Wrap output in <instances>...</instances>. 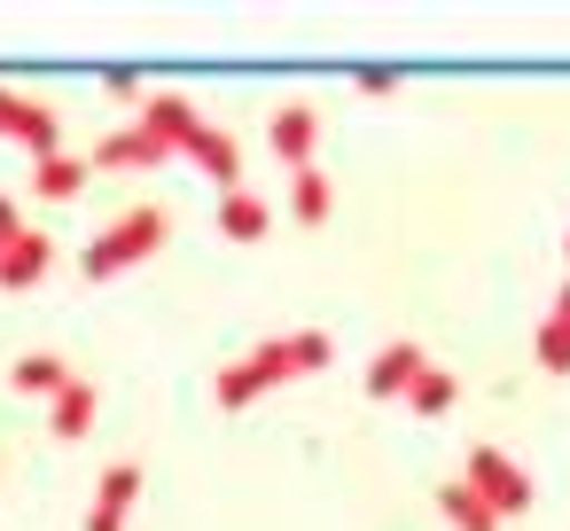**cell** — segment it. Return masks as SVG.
Here are the masks:
<instances>
[{
	"instance_id": "obj_12",
	"label": "cell",
	"mask_w": 570,
	"mask_h": 531,
	"mask_svg": "<svg viewBox=\"0 0 570 531\" xmlns=\"http://www.w3.org/2000/svg\"><path fill=\"white\" fill-rule=\"evenodd\" d=\"M56 266V235H40V227H24L9 250H0V289H32L40 274Z\"/></svg>"
},
{
	"instance_id": "obj_24",
	"label": "cell",
	"mask_w": 570,
	"mask_h": 531,
	"mask_svg": "<svg viewBox=\"0 0 570 531\" xmlns=\"http://www.w3.org/2000/svg\"><path fill=\"white\" fill-rule=\"evenodd\" d=\"M562 258H570V235H562Z\"/></svg>"
},
{
	"instance_id": "obj_14",
	"label": "cell",
	"mask_w": 570,
	"mask_h": 531,
	"mask_svg": "<svg viewBox=\"0 0 570 531\" xmlns=\"http://www.w3.org/2000/svg\"><path fill=\"white\" fill-rule=\"evenodd\" d=\"M71 375H79V367H71L63 352H24V360L9 367V391H24V399H56Z\"/></svg>"
},
{
	"instance_id": "obj_21",
	"label": "cell",
	"mask_w": 570,
	"mask_h": 531,
	"mask_svg": "<svg viewBox=\"0 0 570 531\" xmlns=\"http://www.w3.org/2000/svg\"><path fill=\"white\" fill-rule=\"evenodd\" d=\"M352 87H360L367 102H391V95H399V71H352Z\"/></svg>"
},
{
	"instance_id": "obj_3",
	"label": "cell",
	"mask_w": 570,
	"mask_h": 531,
	"mask_svg": "<svg viewBox=\"0 0 570 531\" xmlns=\"http://www.w3.org/2000/svg\"><path fill=\"white\" fill-rule=\"evenodd\" d=\"M461 484H469V492H476V500H484L500 523L531 508V476H523V469H515L500 445H469V469H461Z\"/></svg>"
},
{
	"instance_id": "obj_22",
	"label": "cell",
	"mask_w": 570,
	"mask_h": 531,
	"mask_svg": "<svg viewBox=\"0 0 570 531\" xmlns=\"http://www.w3.org/2000/svg\"><path fill=\"white\" fill-rule=\"evenodd\" d=\"M17 235H24V204H17V196H0V250H9Z\"/></svg>"
},
{
	"instance_id": "obj_8",
	"label": "cell",
	"mask_w": 570,
	"mask_h": 531,
	"mask_svg": "<svg viewBox=\"0 0 570 531\" xmlns=\"http://www.w3.org/2000/svg\"><path fill=\"white\" fill-rule=\"evenodd\" d=\"M422 367H430V352H422L414 336H391V344L367 360V399H406Z\"/></svg>"
},
{
	"instance_id": "obj_15",
	"label": "cell",
	"mask_w": 570,
	"mask_h": 531,
	"mask_svg": "<svg viewBox=\"0 0 570 531\" xmlns=\"http://www.w3.org/2000/svg\"><path fill=\"white\" fill-rule=\"evenodd\" d=\"M87 173H95L87 157L56 149V157H40V165H32V196H48V204H71V196L87 188Z\"/></svg>"
},
{
	"instance_id": "obj_7",
	"label": "cell",
	"mask_w": 570,
	"mask_h": 531,
	"mask_svg": "<svg viewBox=\"0 0 570 531\" xmlns=\"http://www.w3.org/2000/svg\"><path fill=\"white\" fill-rule=\"evenodd\" d=\"M134 500H141V461H110V469L95 476V508H87V531H126Z\"/></svg>"
},
{
	"instance_id": "obj_23",
	"label": "cell",
	"mask_w": 570,
	"mask_h": 531,
	"mask_svg": "<svg viewBox=\"0 0 570 531\" xmlns=\"http://www.w3.org/2000/svg\"><path fill=\"white\" fill-rule=\"evenodd\" d=\"M547 321H562V328H570V282L554 289V305H547Z\"/></svg>"
},
{
	"instance_id": "obj_18",
	"label": "cell",
	"mask_w": 570,
	"mask_h": 531,
	"mask_svg": "<svg viewBox=\"0 0 570 531\" xmlns=\"http://www.w3.org/2000/svg\"><path fill=\"white\" fill-rule=\"evenodd\" d=\"M406 406H414L422 422H438V414H453V406H461V383H453L445 367H422V375H414V391H406Z\"/></svg>"
},
{
	"instance_id": "obj_5",
	"label": "cell",
	"mask_w": 570,
	"mask_h": 531,
	"mask_svg": "<svg viewBox=\"0 0 570 531\" xmlns=\"http://www.w3.org/2000/svg\"><path fill=\"white\" fill-rule=\"evenodd\" d=\"M196 126H204V110H196L188 95H173V87H149V102H141V134H149V141H165L173 157H188Z\"/></svg>"
},
{
	"instance_id": "obj_10",
	"label": "cell",
	"mask_w": 570,
	"mask_h": 531,
	"mask_svg": "<svg viewBox=\"0 0 570 531\" xmlns=\"http://www.w3.org/2000/svg\"><path fill=\"white\" fill-rule=\"evenodd\" d=\"M95 414H102V391H95L87 375H71V383H63V391L48 399V430H56L63 445H79V437L95 430Z\"/></svg>"
},
{
	"instance_id": "obj_13",
	"label": "cell",
	"mask_w": 570,
	"mask_h": 531,
	"mask_svg": "<svg viewBox=\"0 0 570 531\" xmlns=\"http://www.w3.org/2000/svg\"><path fill=\"white\" fill-rule=\"evenodd\" d=\"M266 227H274V204L258 188H227L219 196V235L227 243H266Z\"/></svg>"
},
{
	"instance_id": "obj_16",
	"label": "cell",
	"mask_w": 570,
	"mask_h": 531,
	"mask_svg": "<svg viewBox=\"0 0 570 531\" xmlns=\"http://www.w3.org/2000/svg\"><path fill=\"white\" fill-rule=\"evenodd\" d=\"M328 212H336V188H328V173H321V165L289 173V219H297V227H321Z\"/></svg>"
},
{
	"instance_id": "obj_19",
	"label": "cell",
	"mask_w": 570,
	"mask_h": 531,
	"mask_svg": "<svg viewBox=\"0 0 570 531\" xmlns=\"http://www.w3.org/2000/svg\"><path fill=\"white\" fill-rule=\"evenodd\" d=\"M531 360H539L547 375H570V328H562V321H539V336H531Z\"/></svg>"
},
{
	"instance_id": "obj_20",
	"label": "cell",
	"mask_w": 570,
	"mask_h": 531,
	"mask_svg": "<svg viewBox=\"0 0 570 531\" xmlns=\"http://www.w3.org/2000/svg\"><path fill=\"white\" fill-rule=\"evenodd\" d=\"M102 95H110V102H134V110L149 102V87H141V71H102Z\"/></svg>"
},
{
	"instance_id": "obj_2",
	"label": "cell",
	"mask_w": 570,
	"mask_h": 531,
	"mask_svg": "<svg viewBox=\"0 0 570 531\" xmlns=\"http://www.w3.org/2000/svg\"><path fill=\"white\" fill-rule=\"evenodd\" d=\"M165 235H173V219H165V204H134L126 219H110L87 250H79V274L87 282H118L126 266H141V258H157L165 250Z\"/></svg>"
},
{
	"instance_id": "obj_1",
	"label": "cell",
	"mask_w": 570,
	"mask_h": 531,
	"mask_svg": "<svg viewBox=\"0 0 570 531\" xmlns=\"http://www.w3.org/2000/svg\"><path fill=\"white\" fill-rule=\"evenodd\" d=\"M328 360H336V336H328V328L266 336V344H250L243 360H227V367L212 375V399H219L227 414H243L250 399H266V391H282V383H305V375H321Z\"/></svg>"
},
{
	"instance_id": "obj_4",
	"label": "cell",
	"mask_w": 570,
	"mask_h": 531,
	"mask_svg": "<svg viewBox=\"0 0 570 531\" xmlns=\"http://www.w3.org/2000/svg\"><path fill=\"white\" fill-rule=\"evenodd\" d=\"M0 134H9V141H24V149H32V165L63 149V118H56V102L17 95V87H0Z\"/></svg>"
},
{
	"instance_id": "obj_11",
	"label": "cell",
	"mask_w": 570,
	"mask_h": 531,
	"mask_svg": "<svg viewBox=\"0 0 570 531\" xmlns=\"http://www.w3.org/2000/svg\"><path fill=\"white\" fill-rule=\"evenodd\" d=\"M165 157H173L165 141H149L141 126H126V134H102L87 165H102V173H149V165H165Z\"/></svg>"
},
{
	"instance_id": "obj_17",
	"label": "cell",
	"mask_w": 570,
	"mask_h": 531,
	"mask_svg": "<svg viewBox=\"0 0 570 531\" xmlns=\"http://www.w3.org/2000/svg\"><path fill=\"white\" fill-rule=\"evenodd\" d=\"M438 515H445L453 531H500V515H492V508H484L461 476H445V484H438Z\"/></svg>"
},
{
	"instance_id": "obj_9",
	"label": "cell",
	"mask_w": 570,
	"mask_h": 531,
	"mask_svg": "<svg viewBox=\"0 0 570 531\" xmlns=\"http://www.w3.org/2000/svg\"><path fill=\"white\" fill-rule=\"evenodd\" d=\"M188 165L204 173V180H219V188H243V141L227 134V126H196V141H188Z\"/></svg>"
},
{
	"instance_id": "obj_6",
	"label": "cell",
	"mask_w": 570,
	"mask_h": 531,
	"mask_svg": "<svg viewBox=\"0 0 570 531\" xmlns=\"http://www.w3.org/2000/svg\"><path fill=\"white\" fill-rule=\"evenodd\" d=\"M266 149H274L289 173H305L313 149H321V110H313V102H282V110L266 118Z\"/></svg>"
}]
</instances>
